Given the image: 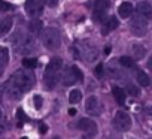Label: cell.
<instances>
[{"mask_svg":"<svg viewBox=\"0 0 152 139\" xmlns=\"http://www.w3.org/2000/svg\"><path fill=\"white\" fill-rule=\"evenodd\" d=\"M34 84V78L31 74L24 71H17L15 75L9 79V82L5 85V93L9 99L18 100L24 93H27Z\"/></svg>","mask_w":152,"mask_h":139,"instance_id":"1","label":"cell"},{"mask_svg":"<svg viewBox=\"0 0 152 139\" xmlns=\"http://www.w3.org/2000/svg\"><path fill=\"white\" fill-rule=\"evenodd\" d=\"M61 67H63V60L61 58H58V57L51 58V61L48 63V66L45 69V78H43L46 90H52L58 84V81H60V69Z\"/></svg>","mask_w":152,"mask_h":139,"instance_id":"2","label":"cell"},{"mask_svg":"<svg viewBox=\"0 0 152 139\" xmlns=\"http://www.w3.org/2000/svg\"><path fill=\"white\" fill-rule=\"evenodd\" d=\"M42 40H43V45L51 49V51H55L60 48L61 45V36H60V32L54 27H46L42 33Z\"/></svg>","mask_w":152,"mask_h":139,"instance_id":"3","label":"cell"},{"mask_svg":"<svg viewBox=\"0 0 152 139\" xmlns=\"http://www.w3.org/2000/svg\"><path fill=\"white\" fill-rule=\"evenodd\" d=\"M82 72L78 69V66H70L66 69V72L63 75V84L64 85H73L78 81H82Z\"/></svg>","mask_w":152,"mask_h":139,"instance_id":"4","label":"cell"},{"mask_svg":"<svg viewBox=\"0 0 152 139\" xmlns=\"http://www.w3.org/2000/svg\"><path fill=\"white\" fill-rule=\"evenodd\" d=\"M113 127L119 132H127L131 127V118L125 111H118L113 117Z\"/></svg>","mask_w":152,"mask_h":139,"instance_id":"5","label":"cell"},{"mask_svg":"<svg viewBox=\"0 0 152 139\" xmlns=\"http://www.w3.org/2000/svg\"><path fill=\"white\" fill-rule=\"evenodd\" d=\"M130 30L136 36H143L146 33V30H148V20H145L139 14L134 15L133 20H131V24H130Z\"/></svg>","mask_w":152,"mask_h":139,"instance_id":"6","label":"cell"},{"mask_svg":"<svg viewBox=\"0 0 152 139\" xmlns=\"http://www.w3.org/2000/svg\"><path fill=\"white\" fill-rule=\"evenodd\" d=\"M43 5H46V0H27L26 2V11L33 18H37L43 11Z\"/></svg>","mask_w":152,"mask_h":139,"instance_id":"7","label":"cell"},{"mask_svg":"<svg viewBox=\"0 0 152 139\" xmlns=\"http://www.w3.org/2000/svg\"><path fill=\"white\" fill-rule=\"evenodd\" d=\"M109 6H110L109 0H96V5H94V20L96 21H103Z\"/></svg>","mask_w":152,"mask_h":139,"instance_id":"8","label":"cell"},{"mask_svg":"<svg viewBox=\"0 0 152 139\" xmlns=\"http://www.w3.org/2000/svg\"><path fill=\"white\" fill-rule=\"evenodd\" d=\"M85 109L90 115H100L102 114V105H100V100L96 97V96H91L87 99L85 102Z\"/></svg>","mask_w":152,"mask_h":139,"instance_id":"9","label":"cell"},{"mask_svg":"<svg viewBox=\"0 0 152 139\" xmlns=\"http://www.w3.org/2000/svg\"><path fill=\"white\" fill-rule=\"evenodd\" d=\"M78 129L87 132L88 135H96V133H97V124H96L93 120H90V118H82V120H79V121H78Z\"/></svg>","mask_w":152,"mask_h":139,"instance_id":"10","label":"cell"},{"mask_svg":"<svg viewBox=\"0 0 152 139\" xmlns=\"http://www.w3.org/2000/svg\"><path fill=\"white\" fill-rule=\"evenodd\" d=\"M34 45H36V43H34V39H33L31 36H24L18 48H20V52H23V54H30V52L34 51Z\"/></svg>","mask_w":152,"mask_h":139,"instance_id":"11","label":"cell"},{"mask_svg":"<svg viewBox=\"0 0 152 139\" xmlns=\"http://www.w3.org/2000/svg\"><path fill=\"white\" fill-rule=\"evenodd\" d=\"M137 14L140 17H143L145 20H151L152 18V6L148 2H140L137 5Z\"/></svg>","mask_w":152,"mask_h":139,"instance_id":"12","label":"cell"},{"mask_svg":"<svg viewBox=\"0 0 152 139\" xmlns=\"http://www.w3.org/2000/svg\"><path fill=\"white\" fill-rule=\"evenodd\" d=\"M133 14V5L130 3V2H124V3H121L119 5V8H118V15L121 17V18H128L130 15Z\"/></svg>","mask_w":152,"mask_h":139,"instance_id":"13","label":"cell"},{"mask_svg":"<svg viewBox=\"0 0 152 139\" xmlns=\"http://www.w3.org/2000/svg\"><path fill=\"white\" fill-rule=\"evenodd\" d=\"M112 94H113V97H115L118 105H124L125 103V97H127L125 90H122L121 87H113L112 88Z\"/></svg>","mask_w":152,"mask_h":139,"instance_id":"14","label":"cell"},{"mask_svg":"<svg viewBox=\"0 0 152 139\" xmlns=\"http://www.w3.org/2000/svg\"><path fill=\"white\" fill-rule=\"evenodd\" d=\"M116 27H118V20H116V18H110L109 21H106V23L103 24L102 33H103V35H109V33L113 32Z\"/></svg>","mask_w":152,"mask_h":139,"instance_id":"15","label":"cell"},{"mask_svg":"<svg viewBox=\"0 0 152 139\" xmlns=\"http://www.w3.org/2000/svg\"><path fill=\"white\" fill-rule=\"evenodd\" d=\"M28 30H30L31 35H39V33L42 32V21L37 20V18L31 20L30 24H28Z\"/></svg>","mask_w":152,"mask_h":139,"instance_id":"16","label":"cell"},{"mask_svg":"<svg viewBox=\"0 0 152 139\" xmlns=\"http://www.w3.org/2000/svg\"><path fill=\"white\" fill-rule=\"evenodd\" d=\"M12 27V17H6L0 24V36H5Z\"/></svg>","mask_w":152,"mask_h":139,"instance_id":"17","label":"cell"},{"mask_svg":"<svg viewBox=\"0 0 152 139\" xmlns=\"http://www.w3.org/2000/svg\"><path fill=\"white\" fill-rule=\"evenodd\" d=\"M116 66H118L116 60H112V61L107 64V74H109V75H112L113 78H116V76H119V75H121L119 67H116Z\"/></svg>","mask_w":152,"mask_h":139,"instance_id":"18","label":"cell"},{"mask_svg":"<svg viewBox=\"0 0 152 139\" xmlns=\"http://www.w3.org/2000/svg\"><path fill=\"white\" fill-rule=\"evenodd\" d=\"M81 99H82V94H81L79 90H72L70 91V94H69V102L70 103H79Z\"/></svg>","mask_w":152,"mask_h":139,"instance_id":"19","label":"cell"},{"mask_svg":"<svg viewBox=\"0 0 152 139\" xmlns=\"http://www.w3.org/2000/svg\"><path fill=\"white\" fill-rule=\"evenodd\" d=\"M8 60H9V52H8L6 48H2V49H0V63H2V71L6 67Z\"/></svg>","mask_w":152,"mask_h":139,"instance_id":"20","label":"cell"},{"mask_svg":"<svg viewBox=\"0 0 152 139\" xmlns=\"http://www.w3.org/2000/svg\"><path fill=\"white\" fill-rule=\"evenodd\" d=\"M131 49H133V54H134L136 58H142V57L146 54V49H145V46H142V45H133Z\"/></svg>","mask_w":152,"mask_h":139,"instance_id":"21","label":"cell"},{"mask_svg":"<svg viewBox=\"0 0 152 139\" xmlns=\"http://www.w3.org/2000/svg\"><path fill=\"white\" fill-rule=\"evenodd\" d=\"M137 82H139L142 87H148V85H149V78H148V75L139 71V72H137Z\"/></svg>","mask_w":152,"mask_h":139,"instance_id":"22","label":"cell"},{"mask_svg":"<svg viewBox=\"0 0 152 139\" xmlns=\"http://www.w3.org/2000/svg\"><path fill=\"white\" fill-rule=\"evenodd\" d=\"M119 64H121V66H124V67H134V66H136L134 60H133V58H130V57H125V55L119 58Z\"/></svg>","mask_w":152,"mask_h":139,"instance_id":"23","label":"cell"},{"mask_svg":"<svg viewBox=\"0 0 152 139\" xmlns=\"http://www.w3.org/2000/svg\"><path fill=\"white\" fill-rule=\"evenodd\" d=\"M23 66L27 69H34L37 66V60L36 58H24L23 60Z\"/></svg>","mask_w":152,"mask_h":139,"instance_id":"24","label":"cell"},{"mask_svg":"<svg viewBox=\"0 0 152 139\" xmlns=\"http://www.w3.org/2000/svg\"><path fill=\"white\" fill-rule=\"evenodd\" d=\"M127 93L130 94V96H139L140 94V88L139 87H136V85H133V84H130V85H127Z\"/></svg>","mask_w":152,"mask_h":139,"instance_id":"25","label":"cell"},{"mask_svg":"<svg viewBox=\"0 0 152 139\" xmlns=\"http://www.w3.org/2000/svg\"><path fill=\"white\" fill-rule=\"evenodd\" d=\"M103 67H104V66H103L102 63H99V64H97V67L94 69V74H96V76H97L99 79H100V78H103V75H104V74H103Z\"/></svg>","mask_w":152,"mask_h":139,"instance_id":"26","label":"cell"},{"mask_svg":"<svg viewBox=\"0 0 152 139\" xmlns=\"http://www.w3.org/2000/svg\"><path fill=\"white\" fill-rule=\"evenodd\" d=\"M17 118H18L20 121H28V117L26 115V112H24V111H23L21 108H20L18 111H17Z\"/></svg>","mask_w":152,"mask_h":139,"instance_id":"27","label":"cell"},{"mask_svg":"<svg viewBox=\"0 0 152 139\" xmlns=\"http://www.w3.org/2000/svg\"><path fill=\"white\" fill-rule=\"evenodd\" d=\"M33 99H34V100H33V102H34V108H36V109H40V108H42V103H43L42 96H39V94H37V96H34Z\"/></svg>","mask_w":152,"mask_h":139,"instance_id":"28","label":"cell"},{"mask_svg":"<svg viewBox=\"0 0 152 139\" xmlns=\"http://www.w3.org/2000/svg\"><path fill=\"white\" fill-rule=\"evenodd\" d=\"M57 3H58V0H46V5H48L49 8H55Z\"/></svg>","mask_w":152,"mask_h":139,"instance_id":"29","label":"cell"},{"mask_svg":"<svg viewBox=\"0 0 152 139\" xmlns=\"http://www.w3.org/2000/svg\"><path fill=\"white\" fill-rule=\"evenodd\" d=\"M9 9H14V8L11 5H8L6 2H2V11L5 12V11H9Z\"/></svg>","mask_w":152,"mask_h":139,"instance_id":"30","label":"cell"},{"mask_svg":"<svg viewBox=\"0 0 152 139\" xmlns=\"http://www.w3.org/2000/svg\"><path fill=\"white\" fill-rule=\"evenodd\" d=\"M146 66H148V69H149V71H152V55L149 57V60H148V63H146Z\"/></svg>","mask_w":152,"mask_h":139,"instance_id":"31","label":"cell"},{"mask_svg":"<svg viewBox=\"0 0 152 139\" xmlns=\"http://www.w3.org/2000/svg\"><path fill=\"white\" fill-rule=\"evenodd\" d=\"M69 115H70V117L76 115V109H75V108H70V109H69Z\"/></svg>","mask_w":152,"mask_h":139,"instance_id":"32","label":"cell"},{"mask_svg":"<svg viewBox=\"0 0 152 139\" xmlns=\"http://www.w3.org/2000/svg\"><path fill=\"white\" fill-rule=\"evenodd\" d=\"M109 52H110V46H106V48H104V54L107 55Z\"/></svg>","mask_w":152,"mask_h":139,"instance_id":"33","label":"cell"},{"mask_svg":"<svg viewBox=\"0 0 152 139\" xmlns=\"http://www.w3.org/2000/svg\"><path fill=\"white\" fill-rule=\"evenodd\" d=\"M40 132L45 133V132H46V127H45V126H40Z\"/></svg>","mask_w":152,"mask_h":139,"instance_id":"34","label":"cell"},{"mask_svg":"<svg viewBox=\"0 0 152 139\" xmlns=\"http://www.w3.org/2000/svg\"><path fill=\"white\" fill-rule=\"evenodd\" d=\"M54 139H60V138H54Z\"/></svg>","mask_w":152,"mask_h":139,"instance_id":"35","label":"cell"},{"mask_svg":"<svg viewBox=\"0 0 152 139\" xmlns=\"http://www.w3.org/2000/svg\"><path fill=\"white\" fill-rule=\"evenodd\" d=\"M82 139H88V138H82Z\"/></svg>","mask_w":152,"mask_h":139,"instance_id":"36","label":"cell"},{"mask_svg":"<svg viewBox=\"0 0 152 139\" xmlns=\"http://www.w3.org/2000/svg\"><path fill=\"white\" fill-rule=\"evenodd\" d=\"M23 139H27V138H23Z\"/></svg>","mask_w":152,"mask_h":139,"instance_id":"37","label":"cell"}]
</instances>
